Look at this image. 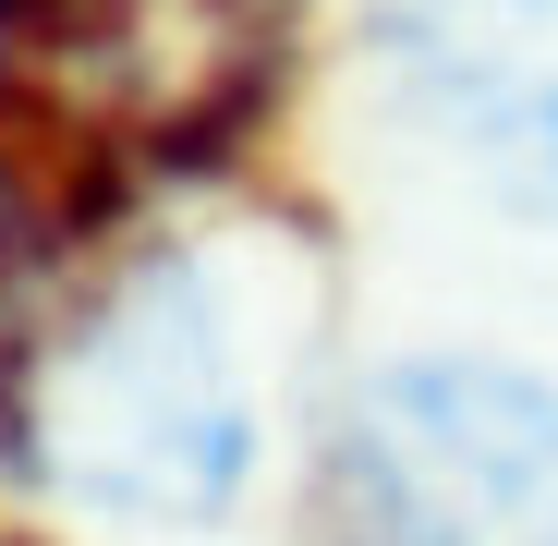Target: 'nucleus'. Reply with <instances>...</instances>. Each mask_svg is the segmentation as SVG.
<instances>
[{
  "label": "nucleus",
  "mask_w": 558,
  "mask_h": 546,
  "mask_svg": "<svg viewBox=\"0 0 558 546\" xmlns=\"http://www.w3.org/2000/svg\"><path fill=\"white\" fill-rule=\"evenodd\" d=\"M0 437H13V474L73 522L207 534L255 486V449H267L231 280L182 243L110 267L61 328L25 340L13 389H0Z\"/></svg>",
  "instance_id": "f257e3e1"
},
{
  "label": "nucleus",
  "mask_w": 558,
  "mask_h": 546,
  "mask_svg": "<svg viewBox=\"0 0 558 546\" xmlns=\"http://www.w3.org/2000/svg\"><path fill=\"white\" fill-rule=\"evenodd\" d=\"M328 498L352 546H558V377L510 352H389L340 413Z\"/></svg>",
  "instance_id": "f03ea898"
},
{
  "label": "nucleus",
  "mask_w": 558,
  "mask_h": 546,
  "mask_svg": "<svg viewBox=\"0 0 558 546\" xmlns=\"http://www.w3.org/2000/svg\"><path fill=\"white\" fill-rule=\"evenodd\" d=\"M377 37L413 98L558 219V0H389Z\"/></svg>",
  "instance_id": "7ed1b4c3"
},
{
  "label": "nucleus",
  "mask_w": 558,
  "mask_h": 546,
  "mask_svg": "<svg viewBox=\"0 0 558 546\" xmlns=\"http://www.w3.org/2000/svg\"><path fill=\"white\" fill-rule=\"evenodd\" d=\"M0 49H13V0H0Z\"/></svg>",
  "instance_id": "20e7f679"
}]
</instances>
